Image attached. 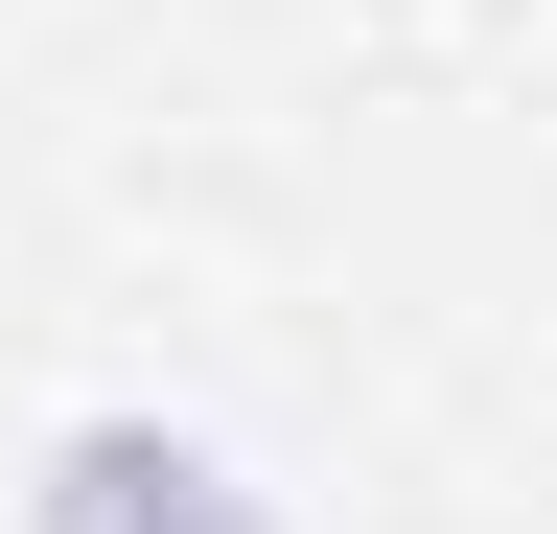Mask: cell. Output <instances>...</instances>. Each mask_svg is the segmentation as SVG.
Wrapping results in <instances>:
<instances>
[{"mask_svg": "<svg viewBox=\"0 0 557 534\" xmlns=\"http://www.w3.org/2000/svg\"><path fill=\"white\" fill-rule=\"evenodd\" d=\"M47 534H278L209 442H163V419H70L47 442Z\"/></svg>", "mask_w": 557, "mask_h": 534, "instance_id": "1", "label": "cell"}]
</instances>
